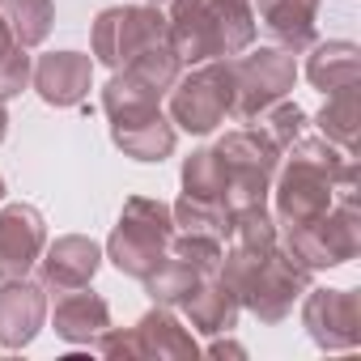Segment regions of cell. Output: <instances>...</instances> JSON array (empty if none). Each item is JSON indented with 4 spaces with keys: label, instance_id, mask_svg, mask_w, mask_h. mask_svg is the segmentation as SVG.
<instances>
[{
    "label": "cell",
    "instance_id": "obj_4",
    "mask_svg": "<svg viewBox=\"0 0 361 361\" xmlns=\"http://www.w3.org/2000/svg\"><path fill=\"white\" fill-rule=\"evenodd\" d=\"M174 238V213L166 200H153V196H128L123 200V213L106 238V259L132 276V281H145L161 259H166V247Z\"/></svg>",
    "mask_w": 361,
    "mask_h": 361
},
{
    "label": "cell",
    "instance_id": "obj_26",
    "mask_svg": "<svg viewBox=\"0 0 361 361\" xmlns=\"http://www.w3.org/2000/svg\"><path fill=\"white\" fill-rule=\"evenodd\" d=\"M170 213H174V230H183V234H209V238H226L230 234V213L221 204L178 196L170 204Z\"/></svg>",
    "mask_w": 361,
    "mask_h": 361
},
{
    "label": "cell",
    "instance_id": "obj_1",
    "mask_svg": "<svg viewBox=\"0 0 361 361\" xmlns=\"http://www.w3.org/2000/svg\"><path fill=\"white\" fill-rule=\"evenodd\" d=\"M272 217L276 230L306 226L336 200H357V157L323 136H298L272 174Z\"/></svg>",
    "mask_w": 361,
    "mask_h": 361
},
{
    "label": "cell",
    "instance_id": "obj_25",
    "mask_svg": "<svg viewBox=\"0 0 361 361\" xmlns=\"http://www.w3.org/2000/svg\"><path fill=\"white\" fill-rule=\"evenodd\" d=\"M178 178H183V196L209 200V204H221L226 209V166H221V153L217 149H196L183 161V174H178Z\"/></svg>",
    "mask_w": 361,
    "mask_h": 361
},
{
    "label": "cell",
    "instance_id": "obj_14",
    "mask_svg": "<svg viewBox=\"0 0 361 361\" xmlns=\"http://www.w3.org/2000/svg\"><path fill=\"white\" fill-rule=\"evenodd\" d=\"M30 85L39 90L47 106H60V111L81 106L94 90V60L81 51H47L35 60Z\"/></svg>",
    "mask_w": 361,
    "mask_h": 361
},
{
    "label": "cell",
    "instance_id": "obj_31",
    "mask_svg": "<svg viewBox=\"0 0 361 361\" xmlns=\"http://www.w3.org/2000/svg\"><path fill=\"white\" fill-rule=\"evenodd\" d=\"M0 200H5V178H0Z\"/></svg>",
    "mask_w": 361,
    "mask_h": 361
},
{
    "label": "cell",
    "instance_id": "obj_2",
    "mask_svg": "<svg viewBox=\"0 0 361 361\" xmlns=\"http://www.w3.org/2000/svg\"><path fill=\"white\" fill-rule=\"evenodd\" d=\"M217 276L234 289L238 306L251 310L259 323H285L293 314V302H302V293L310 289V268L298 264L281 238L268 247H226Z\"/></svg>",
    "mask_w": 361,
    "mask_h": 361
},
{
    "label": "cell",
    "instance_id": "obj_21",
    "mask_svg": "<svg viewBox=\"0 0 361 361\" xmlns=\"http://www.w3.org/2000/svg\"><path fill=\"white\" fill-rule=\"evenodd\" d=\"M306 77L314 90L336 94L348 85H361V47L348 39H331V43H310V60H306Z\"/></svg>",
    "mask_w": 361,
    "mask_h": 361
},
{
    "label": "cell",
    "instance_id": "obj_17",
    "mask_svg": "<svg viewBox=\"0 0 361 361\" xmlns=\"http://www.w3.org/2000/svg\"><path fill=\"white\" fill-rule=\"evenodd\" d=\"M255 26L268 30V39L293 56L310 51L314 43V18H319V0H255Z\"/></svg>",
    "mask_w": 361,
    "mask_h": 361
},
{
    "label": "cell",
    "instance_id": "obj_19",
    "mask_svg": "<svg viewBox=\"0 0 361 361\" xmlns=\"http://www.w3.org/2000/svg\"><path fill=\"white\" fill-rule=\"evenodd\" d=\"M51 327H56L60 340L90 348V344L111 327V306H106V298L90 293V285H85V289H73V293H60L56 314H51Z\"/></svg>",
    "mask_w": 361,
    "mask_h": 361
},
{
    "label": "cell",
    "instance_id": "obj_32",
    "mask_svg": "<svg viewBox=\"0 0 361 361\" xmlns=\"http://www.w3.org/2000/svg\"><path fill=\"white\" fill-rule=\"evenodd\" d=\"M145 5H166V0H145Z\"/></svg>",
    "mask_w": 361,
    "mask_h": 361
},
{
    "label": "cell",
    "instance_id": "obj_13",
    "mask_svg": "<svg viewBox=\"0 0 361 361\" xmlns=\"http://www.w3.org/2000/svg\"><path fill=\"white\" fill-rule=\"evenodd\" d=\"M47 247V221L35 204L0 209V281H22Z\"/></svg>",
    "mask_w": 361,
    "mask_h": 361
},
{
    "label": "cell",
    "instance_id": "obj_20",
    "mask_svg": "<svg viewBox=\"0 0 361 361\" xmlns=\"http://www.w3.org/2000/svg\"><path fill=\"white\" fill-rule=\"evenodd\" d=\"M111 140L132 161H166L174 153L178 128L170 123V115L153 111V115H140V119H128V123H111Z\"/></svg>",
    "mask_w": 361,
    "mask_h": 361
},
{
    "label": "cell",
    "instance_id": "obj_28",
    "mask_svg": "<svg viewBox=\"0 0 361 361\" xmlns=\"http://www.w3.org/2000/svg\"><path fill=\"white\" fill-rule=\"evenodd\" d=\"M259 128L268 132V140H272L276 149H289L298 136H306V111H302L298 102L281 98V102H272V106L259 115Z\"/></svg>",
    "mask_w": 361,
    "mask_h": 361
},
{
    "label": "cell",
    "instance_id": "obj_15",
    "mask_svg": "<svg viewBox=\"0 0 361 361\" xmlns=\"http://www.w3.org/2000/svg\"><path fill=\"white\" fill-rule=\"evenodd\" d=\"M47 323V289L22 281H0V348H30Z\"/></svg>",
    "mask_w": 361,
    "mask_h": 361
},
{
    "label": "cell",
    "instance_id": "obj_16",
    "mask_svg": "<svg viewBox=\"0 0 361 361\" xmlns=\"http://www.w3.org/2000/svg\"><path fill=\"white\" fill-rule=\"evenodd\" d=\"M132 344L136 357H153V361H192L200 353L196 336L174 319L170 306H153L149 314H140L132 327Z\"/></svg>",
    "mask_w": 361,
    "mask_h": 361
},
{
    "label": "cell",
    "instance_id": "obj_5",
    "mask_svg": "<svg viewBox=\"0 0 361 361\" xmlns=\"http://www.w3.org/2000/svg\"><path fill=\"white\" fill-rule=\"evenodd\" d=\"M183 64L170 51V43H153L140 56H132L123 68H115V77L102 90V111L111 123H128L140 115L161 111V98L170 94V85L178 81Z\"/></svg>",
    "mask_w": 361,
    "mask_h": 361
},
{
    "label": "cell",
    "instance_id": "obj_23",
    "mask_svg": "<svg viewBox=\"0 0 361 361\" xmlns=\"http://www.w3.org/2000/svg\"><path fill=\"white\" fill-rule=\"evenodd\" d=\"M200 276H209V272H204V268H196V264H192V259H183V255L166 251V259H161V264L140 281V285H145V293L153 298V306H170V310H174L178 302H183V298L196 289V281H200Z\"/></svg>",
    "mask_w": 361,
    "mask_h": 361
},
{
    "label": "cell",
    "instance_id": "obj_9",
    "mask_svg": "<svg viewBox=\"0 0 361 361\" xmlns=\"http://www.w3.org/2000/svg\"><path fill=\"white\" fill-rule=\"evenodd\" d=\"M230 81H234V119H259L272 102L289 98L293 81H298V60L285 47H259L238 60H230Z\"/></svg>",
    "mask_w": 361,
    "mask_h": 361
},
{
    "label": "cell",
    "instance_id": "obj_27",
    "mask_svg": "<svg viewBox=\"0 0 361 361\" xmlns=\"http://www.w3.org/2000/svg\"><path fill=\"white\" fill-rule=\"evenodd\" d=\"M30 73H35V60L26 56V47L5 30L0 22V102L18 98L26 85H30Z\"/></svg>",
    "mask_w": 361,
    "mask_h": 361
},
{
    "label": "cell",
    "instance_id": "obj_18",
    "mask_svg": "<svg viewBox=\"0 0 361 361\" xmlns=\"http://www.w3.org/2000/svg\"><path fill=\"white\" fill-rule=\"evenodd\" d=\"M178 310L188 314V323H192V331H200V336H226L234 323H238V298H234V289L217 276V272H209V276H200L196 281V289L178 302Z\"/></svg>",
    "mask_w": 361,
    "mask_h": 361
},
{
    "label": "cell",
    "instance_id": "obj_7",
    "mask_svg": "<svg viewBox=\"0 0 361 361\" xmlns=\"http://www.w3.org/2000/svg\"><path fill=\"white\" fill-rule=\"evenodd\" d=\"M276 234H281V247L298 264H306L310 272H319V268H344L361 251V213H357V200H336L314 221L289 226V230H276Z\"/></svg>",
    "mask_w": 361,
    "mask_h": 361
},
{
    "label": "cell",
    "instance_id": "obj_3",
    "mask_svg": "<svg viewBox=\"0 0 361 361\" xmlns=\"http://www.w3.org/2000/svg\"><path fill=\"white\" fill-rule=\"evenodd\" d=\"M166 43L178 64L234 60L255 43V9L251 0H166Z\"/></svg>",
    "mask_w": 361,
    "mask_h": 361
},
{
    "label": "cell",
    "instance_id": "obj_8",
    "mask_svg": "<svg viewBox=\"0 0 361 361\" xmlns=\"http://www.w3.org/2000/svg\"><path fill=\"white\" fill-rule=\"evenodd\" d=\"M170 123L192 136H209L213 128L226 123L234 106V81H230V60H204L192 64V73L170 85Z\"/></svg>",
    "mask_w": 361,
    "mask_h": 361
},
{
    "label": "cell",
    "instance_id": "obj_30",
    "mask_svg": "<svg viewBox=\"0 0 361 361\" xmlns=\"http://www.w3.org/2000/svg\"><path fill=\"white\" fill-rule=\"evenodd\" d=\"M5 132H9V111H5V102H0V140H5Z\"/></svg>",
    "mask_w": 361,
    "mask_h": 361
},
{
    "label": "cell",
    "instance_id": "obj_22",
    "mask_svg": "<svg viewBox=\"0 0 361 361\" xmlns=\"http://www.w3.org/2000/svg\"><path fill=\"white\" fill-rule=\"evenodd\" d=\"M319 123V136L331 140L336 149L353 153L357 157V132H361V85H348V90H336L327 94L323 111L314 115Z\"/></svg>",
    "mask_w": 361,
    "mask_h": 361
},
{
    "label": "cell",
    "instance_id": "obj_12",
    "mask_svg": "<svg viewBox=\"0 0 361 361\" xmlns=\"http://www.w3.org/2000/svg\"><path fill=\"white\" fill-rule=\"evenodd\" d=\"M35 268H39V285L60 298V293L85 289L98 276L102 247L94 238H85V234H64V238H56V243L43 247V255H39Z\"/></svg>",
    "mask_w": 361,
    "mask_h": 361
},
{
    "label": "cell",
    "instance_id": "obj_10",
    "mask_svg": "<svg viewBox=\"0 0 361 361\" xmlns=\"http://www.w3.org/2000/svg\"><path fill=\"white\" fill-rule=\"evenodd\" d=\"M153 43H166V18L157 13V5H111L94 18V30H90V47H94V60L106 64L111 73L123 68L132 56H140L145 47Z\"/></svg>",
    "mask_w": 361,
    "mask_h": 361
},
{
    "label": "cell",
    "instance_id": "obj_24",
    "mask_svg": "<svg viewBox=\"0 0 361 361\" xmlns=\"http://www.w3.org/2000/svg\"><path fill=\"white\" fill-rule=\"evenodd\" d=\"M0 22L22 47H39L56 26V5L51 0H0Z\"/></svg>",
    "mask_w": 361,
    "mask_h": 361
},
{
    "label": "cell",
    "instance_id": "obj_29",
    "mask_svg": "<svg viewBox=\"0 0 361 361\" xmlns=\"http://www.w3.org/2000/svg\"><path fill=\"white\" fill-rule=\"evenodd\" d=\"M226 353H230V357H243L247 348H243V344H230V340H213V344H209V357H226Z\"/></svg>",
    "mask_w": 361,
    "mask_h": 361
},
{
    "label": "cell",
    "instance_id": "obj_6",
    "mask_svg": "<svg viewBox=\"0 0 361 361\" xmlns=\"http://www.w3.org/2000/svg\"><path fill=\"white\" fill-rule=\"evenodd\" d=\"M221 153V166H226V209L238 213V209H255V204H268V192H272V174L281 166V153L264 128H238V132H226L217 145Z\"/></svg>",
    "mask_w": 361,
    "mask_h": 361
},
{
    "label": "cell",
    "instance_id": "obj_11",
    "mask_svg": "<svg viewBox=\"0 0 361 361\" xmlns=\"http://www.w3.org/2000/svg\"><path fill=\"white\" fill-rule=\"evenodd\" d=\"M302 327L323 353H348L361 344V293L357 289H306Z\"/></svg>",
    "mask_w": 361,
    "mask_h": 361
}]
</instances>
